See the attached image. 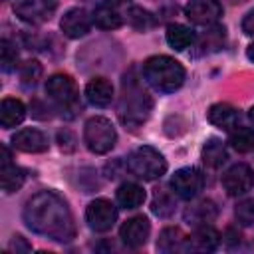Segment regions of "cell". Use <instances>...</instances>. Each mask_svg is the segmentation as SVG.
<instances>
[{
  "instance_id": "74e56055",
  "label": "cell",
  "mask_w": 254,
  "mask_h": 254,
  "mask_svg": "<svg viewBox=\"0 0 254 254\" xmlns=\"http://www.w3.org/2000/svg\"><path fill=\"white\" fill-rule=\"evenodd\" d=\"M248 115H250V119H252V121H254V107H252V109H250V113H248Z\"/></svg>"
},
{
  "instance_id": "52a82bcc",
  "label": "cell",
  "mask_w": 254,
  "mask_h": 254,
  "mask_svg": "<svg viewBox=\"0 0 254 254\" xmlns=\"http://www.w3.org/2000/svg\"><path fill=\"white\" fill-rule=\"evenodd\" d=\"M171 189L179 198L192 200L204 189V175L196 167H183L171 177Z\"/></svg>"
},
{
  "instance_id": "cb8c5ba5",
  "label": "cell",
  "mask_w": 254,
  "mask_h": 254,
  "mask_svg": "<svg viewBox=\"0 0 254 254\" xmlns=\"http://www.w3.org/2000/svg\"><path fill=\"white\" fill-rule=\"evenodd\" d=\"M145 189L137 183H123L117 192H115V198H117V204L121 208H127V210H133V208H139L143 202H145Z\"/></svg>"
},
{
  "instance_id": "9c48e42d",
  "label": "cell",
  "mask_w": 254,
  "mask_h": 254,
  "mask_svg": "<svg viewBox=\"0 0 254 254\" xmlns=\"http://www.w3.org/2000/svg\"><path fill=\"white\" fill-rule=\"evenodd\" d=\"M58 8V0H14V12L28 24L48 22Z\"/></svg>"
},
{
  "instance_id": "30bf717a",
  "label": "cell",
  "mask_w": 254,
  "mask_h": 254,
  "mask_svg": "<svg viewBox=\"0 0 254 254\" xmlns=\"http://www.w3.org/2000/svg\"><path fill=\"white\" fill-rule=\"evenodd\" d=\"M222 187L228 196H240L252 190L254 187V171L246 163H236L232 165L224 175H222Z\"/></svg>"
},
{
  "instance_id": "44dd1931",
  "label": "cell",
  "mask_w": 254,
  "mask_h": 254,
  "mask_svg": "<svg viewBox=\"0 0 254 254\" xmlns=\"http://www.w3.org/2000/svg\"><path fill=\"white\" fill-rule=\"evenodd\" d=\"M157 250L171 254V252H187V236L179 226H167L161 230L157 240Z\"/></svg>"
},
{
  "instance_id": "ba28073f",
  "label": "cell",
  "mask_w": 254,
  "mask_h": 254,
  "mask_svg": "<svg viewBox=\"0 0 254 254\" xmlns=\"http://www.w3.org/2000/svg\"><path fill=\"white\" fill-rule=\"evenodd\" d=\"M85 220L93 232H107L117 222V208L107 198H95L85 208Z\"/></svg>"
},
{
  "instance_id": "836d02e7",
  "label": "cell",
  "mask_w": 254,
  "mask_h": 254,
  "mask_svg": "<svg viewBox=\"0 0 254 254\" xmlns=\"http://www.w3.org/2000/svg\"><path fill=\"white\" fill-rule=\"evenodd\" d=\"M8 250H10V252H16V254H22V252H30L32 246H30V242H28L24 236L16 234V236H12V240H10V244H8Z\"/></svg>"
},
{
  "instance_id": "83f0119b",
  "label": "cell",
  "mask_w": 254,
  "mask_h": 254,
  "mask_svg": "<svg viewBox=\"0 0 254 254\" xmlns=\"http://www.w3.org/2000/svg\"><path fill=\"white\" fill-rule=\"evenodd\" d=\"M125 16H127L129 26L133 30H137V32H149V30H153L157 26V18L149 10H145L141 6H131Z\"/></svg>"
},
{
  "instance_id": "4316f807",
  "label": "cell",
  "mask_w": 254,
  "mask_h": 254,
  "mask_svg": "<svg viewBox=\"0 0 254 254\" xmlns=\"http://www.w3.org/2000/svg\"><path fill=\"white\" fill-rule=\"evenodd\" d=\"M226 30L220 28V26H210L196 42V48H198V54H210V52H216L224 46V34Z\"/></svg>"
},
{
  "instance_id": "8fae6325",
  "label": "cell",
  "mask_w": 254,
  "mask_h": 254,
  "mask_svg": "<svg viewBox=\"0 0 254 254\" xmlns=\"http://www.w3.org/2000/svg\"><path fill=\"white\" fill-rule=\"evenodd\" d=\"M185 16L198 26H214L222 16L220 0H190L185 6Z\"/></svg>"
},
{
  "instance_id": "d6986e66",
  "label": "cell",
  "mask_w": 254,
  "mask_h": 254,
  "mask_svg": "<svg viewBox=\"0 0 254 254\" xmlns=\"http://www.w3.org/2000/svg\"><path fill=\"white\" fill-rule=\"evenodd\" d=\"M91 20L97 28L101 30H117L123 24V16L119 12V8L113 2H101L95 6Z\"/></svg>"
},
{
  "instance_id": "4dcf8cb0",
  "label": "cell",
  "mask_w": 254,
  "mask_h": 254,
  "mask_svg": "<svg viewBox=\"0 0 254 254\" xmlns=\"http://www.w3.org/2000/svg\"><path fill=\"white\" fill-rule=\"evenodd\" d=\"M0 62H2V69L8 73L12 69H16L18 65V50H16V44L10 42L8 38H4L0 42Z\"/></svg>"
},
{
  "instance_id": "7402d4cb",
  "label": "cell",
  "mask_w": 254,
  "mask_h": 254,
  "mask_svg": "<svg viewBox=\"0 0 254 254\" xmlns=\"http://www.w3.org/2000/svg\"><path fill=\"white\" fill-rule=\"evenodd\" d=\"M196 42L194 32L185 24H169L167 26V44L175 52H185L187 48H192Z\"/></svg>"
},
{
  "instance_id": "2e32d148",
  "label": "cell",
  "mask_w": 254,
  "mask_h": 254,
  "mask_svg": "<svg viewBox=\"0 0 254 254\" xmlns=\"http://www.w3.org/2000/svg\"><path fill=\"white\" fill-rule=\"evenodd\" d=\"M12 145L24 153H44L48 151V137L40 129L26 127L12 135Z\"/></svg>"
},
{
  "instance_id": "8992f818",
  "label": "cell",
  "mask_w": 254,
  "mask_h": 254,
  "mask_svg": "<svg viewBox=\"0 0 254 254\" xmlns=\"http://www.w3.org/2000/svg\"><path fill=\"white\" fill-rule=\"evenodd\" d=\"M83 143L95 155L109 153L117 143V131L107 117H89L83 125Z\"/></svg>"
},
{
  "instance_id": "4fadbf2b",
  "label": "cell",
  "mask_w": 254,
  "mask_h": 254,
  "mask_svg": "<svg viewBox=\"0 0 254 254\" xmlns=\"http://www.w3.org/2000/svg\"><path fill=\"white\" fill-rule=\"evenodd\" d=\"M93 20L91 16L83 10V8H69L64 16H62V22H60V28L62 32L71 38V40H77V38H83L89 28H91Z\"/></svg>"
},
{
  "instance_id": "5b68a950",
  "label": "cell",
  "mask_w": 254,
  "mask_h": 254,
  "mask_svg": "<svg viewBox=\"0 0 254 254\" xmlns=\"http://www.w3.org/2000/svg\"><path fill=\"white\" fill-rule=\"evenodd\" d=\"M127 169L143 181H157L167 173V159L155 147L141 145L127 155Z\"/></svg>"
},
{
  "instance_id": "5bb4252c",
  "label": "cell",
  "mask_w": 254,
  "mask_h": 254,
  "mask_svg": "<svg viewBox=\"0 0 254 254\" xmlns=\"http://www.w3.org/2000/svg\"><path fill=\"white\" fill-rule=\"evenodd\" d=\"M0 175H2V190L6 194L16 192L22 189V185L26 183V171L22 167H18L16 163H12V155L10 149L4 145L2 147V167H0Z\"/></svg>"
},
{
  "instance_id": "7c38bea8",
  "label": "cell",
  "mask_w": 254,
  "mask_h": 254,
  "mask_svg": "<svg viewBox=\"0 0 254 254\" xmlns=\"http://www.w3.org/2000/svg\"><path fill=\"white\" fill-rule=\"evenodd\" d=\"M151 234V222L147 216L137 214L127 218L121 228H119V238L123 240V244H127L129 248H139L149 240Z\"/></svg>"
},
{
  "instance_id": "f1b7e54d",
  "label": "cell",
  "mask_w": 254,
  "mask_h": 254,
  "mask_svg": "<svg viewBox=\"0 0 254 254\" xmlns=\"http://www.w3.org/2000/svg\"><path fill=\"white\" fill-rule=\"evenodd\" d=\"M228 143L234 151L238 153H248L250 149H254V129L252 127H240L236 125L230 135H228Z\"/></svg>"
},
{
  "instance_id": "6da1fadb",
  "label": "cell",
  "mask_w": 254,
  "mask_h": 254,
  "mask_svg": "<svg viewBox=\"0 0 254 254\" xmlns=\"http://www.w3.org/2000/svg\"><path fill=\"white\" fill-rule=\"evenodd\" d=\"M26 226L54 242L67 244L75 238V220L64 196L56 190H40L32 194L22 210Z\"/></svg>"
},
{
  "instance_id": "7a4b0ae2",
  "label": "cell",
  "mask_w": 254,
  "mask_h": 254,
  "mask_svg": "<svg viewBox=\"0 0 254 254\" xmlns=\"http://www.w3.org/2000/svg\"><path fill=\"white\" fill-rule=\"evenodd\" d=\"M151 111H153V97L143 87L139 75L135 73V67H131L121 79V95L117 103L119 121L127 129L135 131L149 119Z\"/></svg>"
},
{
  "instance_id": "3957f363",
  "label": "cell",
  "mask_w": 254,
  "mask_h": 254,
  "mask_svg": "<svg viewBox=\"0 0 254 254\" xmlns=\"http://www.w3.org/2000/svg\"><path fill=\"white\" fill-rule=\"evenodd\" d=\"M143 79L161 93H173L185 83V67L171 56H151L141 67Z\"/></svg>"
},
{
  "instance_id": "9a60e30c",
  "label": "cell",
  "mask_w": 254,
  "mask_h": 254,
  "mask_svg": "<svg viewBox=\"0 0 254 254\" xmlns=\"http://www.w3.org/2000/svg\"><path fill=\"white\" fill-rule=\"evenodd\" d=\"M183 216H185V222L194 226V228L196 226H204V224H210L218 216V206L210 198H200V200L190 202L185 208Z\"/></svg>"
},
{
  "instance_id": "484cf974",
  "label": "cell",
  "mask_w": 254,
  "mask_h": 254,
  "mask_svg": "<svg viewBox=\"0 0 254 254\" xmlns=\"http://www.w3.org/2000/svg\"><path fill=\"white\" fill-rule=\"evenodd\" d=\"M177 210V198L175 192H169L167 189H157L151 200V212L159 218H169Z\"/></svg>"
},
{
  "instance_id": "e575fe53",
  "label": "cell",
  "mask_w": 254,
  "mask_h": 254,
  "mask_svg": "<svg viewBox=\"0 0 254 254\" xmlns=\"http://www.w3.org/2000/svg\"><path fill=\"white\" fill-rule=\"evenodd\" d=\"M242 32H244L246 36H252V38H254V10H250V12L244 16V20H242Z\"/></svg>"
},
{
  "instance_id": "ac0fdd59",
  "label": "cell",
  "mask_w": 254,
  "mask_h": 254,
  "mask_svg": "<svg viewBox=\"0 0 254 254\" xmlns=\"http://www.w3.org/2000/svg\"><path fill=\"white\" fill-rule=\"evenodd\" d=\"M85 97L95 107H107L113 101V85L105 77H93L85 85Z\"/></svg>"
},
{
  "instance_id": "d590c367",
  "label": "cell",
  "mask_w": 254,
  "mask_h": 254,
  "mask_svg": "<svg viewBox=\"0 0 254 254\" xmlns=\"http://www.w3.org/2000/svg\"><path fill=\"white\" fill-rule=\"evenodd\" d=\"M246 56H248V60H250V62H254V42L246 48Z\"/></svg>"
},
{
  "instance_id": "e0dca14e",
  "label": "cell",
  "mask_w": 254,
  "mask_h": 254,
  "mask_svg": "<svg viewBox=\"0 0 254 254\" xmlns=\"http://www.w3.org/2000/svg\"><path fill=\"white\" fill-rule=\"evenodd\" d=\"M220 244V234L212 226H196L190 236H187V252H212Z\"/></svg>"
},
{
  "instance_id": "603a6c76",
  "label": "cell",
  "mask_w": 254,
  "mask_h": 254,
  "mask_svg": "<svg viewBox=\"0 0 254 254\" xmlns=\"http://www.w3.org/2000/svg\"><path fill=\"white\" fill-rule=\"evenodd\" d=\"M24 117H26V107L20 99H16V97L2 99V103H0V123H2L4 129L20 125L24 121Z\"/></svg>"
},
{
  "instance_id": "f546056e",
  "label": "cell",
  "mask_w": 254,
  "mask_h": 254,
  "mask_svg": "<svg viewBox=\"0 0 254 254\" xmlns=\"http://www.w3.org/2000/svg\"><path fill=\"white\" fill-rule=\"evenodd\" d=\"M42 64L38 62V60H28V62H24L22 65H20V83L26 87V89H30V87H36V83H38V79L42 77Z\"/></svg>"
},
{
  "instance_id": "277c9868",
  "label": "cell",
  "mask_w": 254,
  "mask_h": 254,
  "mask_svg": "<svg viewBox=\"0 0 254 254\" xmlns=\"http://www.w3.org/2000/svg\"><path fill=\"white\" fill-rule=\"evenodd\" d=\"M46 93L54 101V105L62 111L64 117L71 119L81 111L79 89L71 75L67 73H54L46 81Z\"/></svg>"
},
{
  "instance_id": "1f68e13d",
  "label": "cell",
  "mask_w": 254,
  "mask_h": 254,
  "mask_svg": "<svg viewBox=\"0 0 254 254\" xmlns=\"http://www.w3.org/2000/svg\"><path fill=\"white\" fill-rule=\"evenodd\" d=\"M234 216L242 226H252L254 224V198H244L236 204Z\"/></svg>"
},
{
  "instance_id": "ffe728a7",
  "label": "cell",
  "mask_w": 254,
  "mask_h": 254,
  "mask_svg": "<svg viewBox=\"0 0 254 254\" xmlns=\"http://www.w3.org/2000/svg\"><path fill=\"white\" fill-rule=\"evenodd\" d=\"M238 119H240V113L230 103H214L208 109V121L218 129L232 131L238 125Z\"/></svg>"
},
{
  "instance_id": "d4e9b609",
  "label": "cell",
  "mask_w": 254,
  "mask_h": 254,
  "mask_svg": "<svg viewBox=\"0 0 254 254\" xmlns=\"http://www.w3.org/2000/svg\"><path fill=\"white\" fill-rule=\"evenodd\" d=\"M202 163L208 167V169H220L226 161H228V151L226 147L218 141V139H208L204 145H202Z\"/></svg>"
},
{
  "instance_id": "d6a6232c",
  "label": "cell",
  "mask_w": 254,
  "mask_h": 254,
  "mask_svg": "<svg viewBox=\"0 0 254 254\" xmlns=\"http://www.w3.org/2000/svg\"><path fill=\"white\" fill-rule=\"evenodd\" d=\"M56 141L64 153H73L77 149V139L69 129H60L56 135Z\"/></svg>"
},
{
  "instance_id": "8d00e7d4",
  "label": "cell",
  "mask_w": 254,
  "mask_h": 254,
  "mask_svg": "<svg viewBox=\"0 0 254 254\" xmlns=\"http://www.w3.org/2000/svg\"><path fill=\"white\" fill-rule=\"evenodd\" d=\"M228 2H230V4H242L244 0H228Z\"/></svg>"
}]
</instances>
